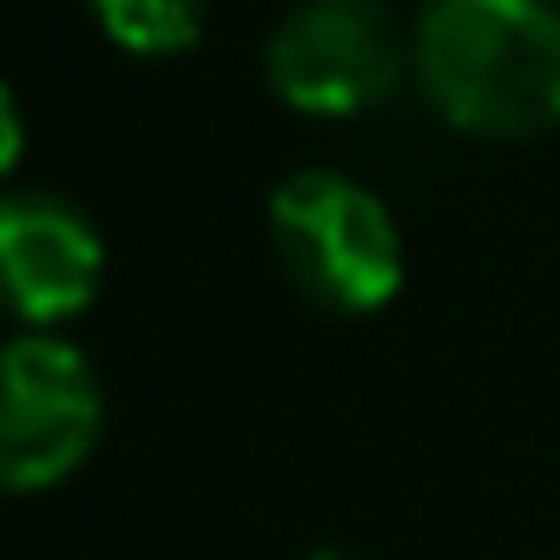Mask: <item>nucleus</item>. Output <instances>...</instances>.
Returning a JSON list of instances; mask_svg holds the SVG:
<instances>
[{
    "label": "nucleus",
    "instance_id": "f03ea898",
    "mask_svg": "<svg viewBox=\"0 0 560 560\" xmlns=\"http://www.w3.org/2000/svg\"><path fill=\"white\" fill-rule=\"evenodd\" d=\"M270 237L284 277L337 317H370L402 291V231L350 172H291L270 191Z\"/></svg>",
    "mask_w": 560,
    "mask_h": 560
},
{
    "label": "nucleus",
    "instance_id": "423d86ee",
    "mask_svg": "<svg viewBox=\"0 0 560 560\" xmlns=\"http://www.w3.org/2000/svg\"><path fill=\"white\" fill-rule=\"evenodd\" d=\"M86 8L106 27V40H119L126 54H145V60L191 54L205 34V0H86Z\"/></svg>",
    "mask_w": 560,
    "mask_h": 560
},
{
    "label": "nucleus",
    "instance_id": "20e7f679",
    "mask_svg": "<svg viewBox=\"0 0 560 560\" xmlns=\"http://www.w3.org/2000/svg\"><path fill=\"white\" fill-rule=\"evenodd\" d=\"M106 429L100 370L60 337H21L8 350V402H0V475L14 494L60 488Z\"/></svg>",
    "mask_w": 560,
    "mask_h": 560
},
{
    "label": "nucleus",
    "instance_id": "39448f33",
    "mask_svg": "<svg viewBox=\"0 0 560 560\" xmlns=\"http://www.w3.org/2000/svg\"><path fill=\"white\" fill-rule=\"evenodd\" d=\"M0 277L8 304L27 324L80 317L106 277V244L80 205L60 191H14L0 211Z\"/></svg>",
    "mask_w": 560,
    "mask_h": 560
},
{
    "label": "nucleus",
    "instance_id": "0eeeda50",
    "mask_svg": "<svg viewBox=\"0 0 560 560\" xmlns=\"http://www.w3.org/2000/svg\"><path fill=\"white\" fill-rule=\"evenodd\" d=\"M311 560H363V553H357V547H317Z\"/></svg>",
    "mask_w": 560,
    "mask_h": 560
},
{
    "label": "nucleus",
    "instance_id": "f257e3e1",
    "mask_svg": "<svg viewBox=\"0 0 560 560\" xmlns=\"http://www.w3.org/2000/svg\"><path fill=\"white\" fill-rule=\"evenodd\" d=\"M416 80L455 132L540 139L560 126V8L429 0L416 21Z\"/></svg>",
    "mask_w": 560,
    "mask_h": 560
},
{
    "label": "nucleus",
    "instance_id": "7ed1b4c3",
    "mask_svg": "<svg viewBox=\"0 0 560 560\" xmlns=\"http://www.w3.org/2000/svg\"><path fill=\"white\" fill-rule=\"evenodd\" d=\"M416 67V34L383 0H298L264 47V80L291 113L357 119L383 106Z\"/></svg>",
    "mask_w": 560,
    "mask_h": 560
}]
</instances>
